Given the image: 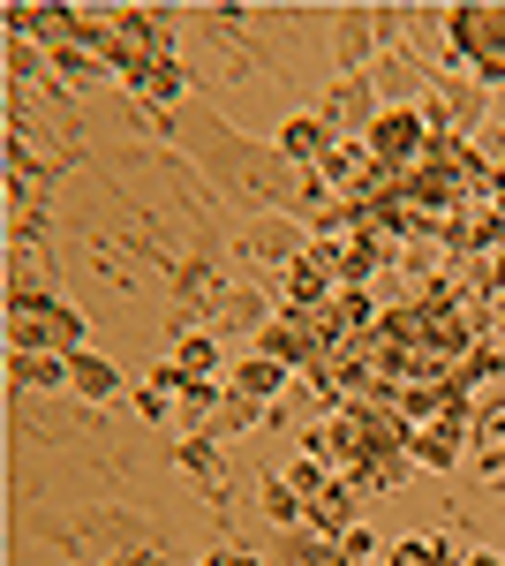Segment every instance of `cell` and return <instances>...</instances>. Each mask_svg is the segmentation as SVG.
Segmentation results:
<instances>
[{"label": "cell", "instance_id": "6da1fadb", "mask_svg": "<svg viewBox=\"0 0 505 566\" xmlns=\"http://www.w3.org/2000/svg\"><path fill=\"white\" fill-rule=\"evenodd\" d=\"M445 61L467 84H505V0H461L445 15Z\"/></svg>", "mask_w": 505, "mask_h": 566}, {"label": "cell", "instance_id": "7a4b0ae2", "mask_svg": "<svg viewBox=\"0 0 505 566\" xmlns=\"http://www.w3.org/2000/svg\"><path fill=\"white\" fill-rule=\"evenodd\" d=\"M8 348L15 355H84V317L53 295H15L8 303Z\"/></svg>", "mask_w": 505, "mask_h": 566}, {"label": "cell", "instance_id": "3957f363", "mask_svg": "<svg viewBox=\"0 0 505 566\" xmlns=\"http://www.w3.org/2000/svg\"><path fill=\"white\" fill-rule=\"evenodd\" d=\"M333 348H339V340L325 333V317H317V310H280V317H264V325H256V355L287 363V370H302V378H309Z\"/></svg>", "mask_w": 505, "mask_h": 566}, {"label": "cell", "instance_id": "277c9868", "mask_svg": "<svg viewBox=\"0 0 505 566\" xmlns=\"http://www.w3.org/2000/svg\"><path fill=\"white\" fill-rule=\"evenodd\" d=\"M422 144H430V122H422V106H385V114H370V129H362V151L378 159V175H408L422 159Z\"/></svg>", "mask_w": 505, "mask_h": 566}, {"label": "cell", "instance_id": "5b68a950", "mask_svg": "<svg viewBox=\"0 0 505 566\" xmlns=\"http://www.w3.org/2000/svg\"><path fill=\"white\" fill-rule=\"evenodd\" d=\"M445 250H453V264H483L505 250V212L498 205H461V212L445 219Z\"/></svg>", "mask_w": 505, "mask_h": 566}, {"label": "cell", "instance_id": "8992f818", "mask_svg": "<svg viewBox=\"0 0 505 566\" xmlns=\"http://www.w3.org/2000/svg\"><path fill=\"white\" fill-rule=\"evenodd\" d=\"M302 453L325 461L333 476H355V469H362V423H355L347 408H339V416H317V423L302 431Z\"/></svg>", "mask_w": 505, "mask_h": 566}, {"label": "cell", "instance_id": "52a82bcc", "mask_svg": "<svg viewBox=\"0 0 505 566\" xmlns=\"http://www.w3.org/2000/svg\"><path fill=\"white\" fill-rule=\"evenodd\" d=\"M422 122L445 136H475L483 129V84H438L422 98Z\"/></svg>", "mask_w": 505, "mask_h": 566}, {"label": "cell", "instance_id": "ba28073f", "mask_svg": "<svg viewBox=\"0 0 505 566\" xmlns=\"http://www.w3.org/2000/svg\"><path fill=\"white\" fill-rule=\"evenodd\" d=\"M355 506H362V491H355L347 476H333L325 491H317V499H309L302 528H309V536H339V528H355Z\"/></svg>", "mask_w": 505, "mask_h": 566}, {"label": "cell", "instance_id": "9c48e42d", "mask_svg": "<svg viewBox=\"0 0 505 566\" xmlns=\"http://www.w3.org/2000/svg\"><path fill=\"white\" fill-rule=\"evenodd\" d=\"M333 151V129H325V114H295L287 129H280V159L302 167V175H317V159Z\"/></svg>", "mask_w": 505, "mask_h": 566}, {"label": "cell", "instance_id": "30bf717a", "mask_svg": "<svg viewBox=\"0 0 505 566\" xmlns=\"http://www.w3.org/2000/svg\"><path fill=\"white\" fill-rule=\"evenodd\" d=\"M287 378H295V370H287V363H272V355H250V363H234V370H227V386H234V392H250L256 408H280Z\"/></svg>", "mask_w": 505, "mask_h": 566}, {"label": "cell", "instance_id": "8fae6325", "mask_svg": "<svg viewBox=\"0 0 505 566\" xmlns=\"http://www.w3.org/2000/svg\"><path fill=\"white\" fill-rule=\"evenodd\" d=\"M317 317H325V333H333V340H355V333H370V325H378V303H370V287H339Z\"/></svg>", "mask_w": 505, "mask_h": 566}, {"label": "cell", "instance_id": "7c38bea8", "mask_svg": "<svg viewBox=\"0 0 505 566\" xmlns=\"http://www.w3.org/2000/svg\"><path fill=\"white\" fill-rule=\"evenodd\" d=\"M69 392L98 408V400H114V392H122V370H114L106 355H91V348H84V355H69Z\"/></svg>", "mask_w": 505, "mask_h": 566}, {"label": "cell", "instance_id": "4fadbf2b", "mask_svg": "<svg viewBox=\"0 0 505 566\" xmlns=\"http://www.w3.org/2000/svg\"><path fill=\"white\" fill-rule=\"evenodd\" d=\"M128 91H136L144 106H173V98L189 91V69H181V61H144V69L128 76Z\"/></svg>", "mask_w": 505, "mask_h": 566}, {"label": "cell", "instance_id": "5bb4252c", "mask_svg": "<svg viewBox=\"0 0 505 566\" xmlns=\"http://www.w3.org/2000/svg\"><path fill=\"white\" fill-rule=\"evenodd\" d=\"M173 461L204 483V491H219V483H227V469H219V438H211V431H189L181 446H173Z\"/></svg>", "mask_w": 505, "mask_h": 566}, {"label": "cell", "instance_id": "9a60e30c", "mask_svg": "<svg viewBox=\"0 0 505 566\" xmlns=\"http://www.w3.org/2000/svg\"><path fill=\"white\" fill-rule=\"evenodd\" d=\"M378 264H392V250L370 242V234H355V242L339 250V287H370V272H378Z\"/></svg>", "mask_w": 505, "mask_h": 566}, {"label": "cell", "instance_id": "2e32d148", "mask_svg": "<svg viewBox=\"0 0 505 566\" xmlns=\"http://www.w3.org/2000/svg\"><path fill=\"white\" fill-rule=\"evenodd\" d=\"M264 416H272V408H256L250 392H234V386H227V400L211 408V423H204V431H211V438H234V431H250V423H264Z\"/></svg>", "mask_w": 505, "mask_h": 566}, {"label": "cell", "instance_id": "e0dca14e", "mask_svg": "<svg viewBox=\"0 0 505 566\" xmlns=\"http://www.w3.org/2000/svg\"><path fill=\"white\" fill-rule=\"evenodd\" d=\"M498 370H505V348H498V340H475V348H467L461 363H453V386L475 392V386H491Z\"/></svg>", "mask_w": 505, "mask_h": 566}, {"label": "cell", "instance_id": "ac0fdd59", "mask_svg": "<svg viewBox=\"0 0 505 566\" xmlns=\"http://www.w3.org/2000/svg\"><path fill=\"white\" fill-rule=\"evenodd\" d=\"M15 386H31V392H69V355H15Z\"/></svg>", "mask_w": 505, "mask_h": 566}, {"label": "cell", "instance_id": "d6986e66", "mask_svg": "<svg viewBox=\"0 0 505 566\" xmlns=\"http://www.w3.org/2000/svg\"><path fill=\"white\" fill-rule=\"evenodd\" d=\"M173 363H181L189 378H227V370H219V333H181Z\"/></svg>", "mask_w": 505, "mask_h": 566}, {"label": "cell", "instance_id": "ffe728a7", "mask_svg": "<svg viewBox=\"0 0 505 566\" xmlns=\"http://www.w3.org/2000/svg\"><path fill=\"white\" fill-rule=\"evenodd\" d=\"M53 69H61V84H69V91H84L91 76L106 69V61H98L91 45H76V39H69V45H53Z\"/></svg>", "mask_w": 505, "mask_h": 566}, {"label": "cell", "instance_id": "44dd1931", "mask_svg": "<svg viewBox=\"0 0 505 566\" xmlns=\"http://www.w3.org/2000/svg\"><path fill=\"white\" fill-rule=\"evenodd\" d=\"M264 514H272V522H287V528H295L302 514H309V506H302V491H295L287 476H264Z\"/></svg>", "mask_w": 505, "mask_h": 566}, {"label": "cell", "instance_id": "7402d4cb", "mask_svg": "<svg viewBox=\"0 0 505 566\" xmlns=\"http://www.w3.org/2000/svg\"><path fill=\"white\" fill-rule=\"evenodd\" d=\"M219 400H227V378H189V386H181V408L197 416V431L211 423V408H219Z\"/></svg>", "mask_w": 505, "mask_h": 566}, {"label": "cell", "instance_id": "603a6c76", "mask_svg": "<svg viewBox=\"0 0 505 566\" xmlns=\"http://www.w3.org/2000/svg\"><path fill=\"white\" fill-rule=\"evenodd\" d=\"M333 544H339V559H347V566H370V559H378V536H370L362 522H355V528H339Z\"/></svg>", "mask_w": 505, "mask_h": 566}, {"label": "cell", "instance_id": "cb8c5ba5", "mask_svg": "<svg viewBox=\"0 0 505 566\" xmlns=\"http://www.w3.org/2000/svg\"><path fill=\"white\" fill-rule=\"evenodd\" d=\"M287 483H295V491H302V506H309V499H317V491H325V483H333V469H325V461H309V453H302L295 469H287Z\"/></svg>", "mask_w": 505, "mask_h": 566}, {"label": "cell", "instance_id": "d4e9b609", "mask_svg": "<svg viewBox=\"0 0 505 566\" xmlns=\"http://www.w3.org/2000/svg\"><path fill=\"white\" fill-rule=\"evenodd\" d=\"M204 566H264V559H256V552H242V544H227V552H211Z\"/></svg>", "mask_w": 505, "mask_h": 566}, {"label": "cell", "instance_id": "484cf974", "mask_svg": "<svg viewBox=\"0 0 505 566\" xmlns=\"http://www.w3.org/2000/svg\"><path fill=\"white\" fill-rule=\"evenodd\" d=\"M461 566H505L498 552H461Z\"/></svg>", "mask_w": 505, "mask_h": 566}, {"label": "cell", "instance_id": "4316f807", "mask_svg": "<svg viewBox=\"0 0 505 566\" xmlns=\"http://www.w3.org/2000/svg\"><path fill=\"white\" fill-rule=\"evenodd\" d=\"M491 205L505 212V151H498V181H491Z\"/></svg>", "mask_w": 505, "mask_h": 566}]
</instances>
